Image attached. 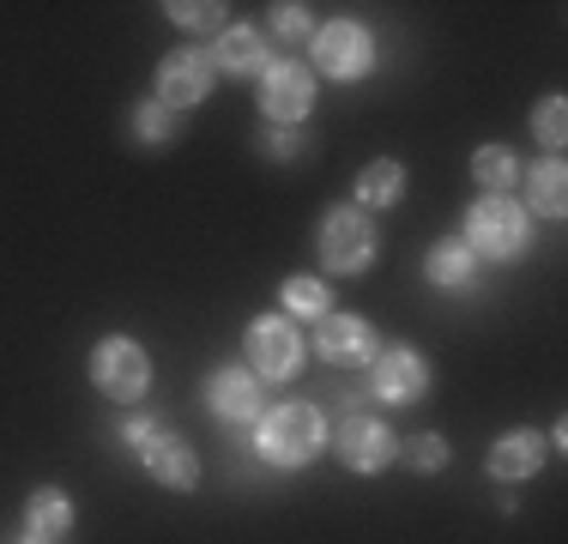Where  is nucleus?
Masks as SVG:
<instances>
[{"label": "nucleus", "instance_id": "f257e3e1", "mask_svg": "<svg viewBox=\"0 0 568 544\" xmlns=\"http://www.w3.org/2000/svg\"><path fill=\"white\" fill-rule=\"evenodd\" d=\"M261 460L266 466H308V460L327 447V424H321L315 405H273L261 412Z\"/></svg>", "mask_w": 568, "mask_h": 544}, {"label": "nucleus", "instance_id": "f03ea898", "mask_svg": "<svg viewBox=\"0 0 568 544\" xmlns=\"http://www.w3.org/2000/svg\"><path fill=\"white\" fill-rule=\"evenodd\" d=\"M526 236H532V224H526V212L514 206L503 194H484L478 206L466 212V249L471 254H490V261H514V254L526 249Z\"/></svg>", "mask_w": 568, "mask_h": 544}, {"label": "nucleus", "instance_id": "7ed1b4c3", "mask_svg": "<svg viewBox=\"0 0 568 544\" xmlns=\"http://www.w3.org/2000/svg\"><path fill=\"white\" fill-rule=\"evenodd\" d=\"M91 381H98L110 400H145V387H152V357H145V345H133V339H103L98 351H91Z\"/></svg>", "mask_w": 568, "mask_h": 544}, {"label": "nucleus", "instance_id": "20e7f679", "mask_svg": "<svg viewBox=\"0 0 568 544\" xmlns=\"http://www.w3.org/2000/svg\"><path fill=\"white\" fill-rule=\"evenodd\" d=\"M303 370V339L291 315H261L248 326V375L254 381H291Z\"/></svg>", "mask_w": 568, "mask_h": 544}, {"label": "nucleus", "instance_id": "39448f33", "mask_svg": "<svg viewBox=\"0 0 568 544\" xmlns=\"http://www.w3.org/2000/svg\"><path fill=\"white\" fill-rule=\"evenodd\" d=\"M315 249H321V261H327V272H363L375 261V224L363 212H327L321 218V236H315Z\"/></svg>", "mask_w": 568, "mask_h": 544}, {"label": "nucleus", "instance_id": "423d86ee", "mask_svg": "<svg viewBox=\"0 0 568 544\" xmlns=\"http://www.w3.org/2000/svg\"><path fill=\"white\" fill-rule=\"evenodd\" d=\"M261 109L273 115V128H296V121L315 109V79H308V67L266 61V73H261Z\"/></svg>", "mask_w": 568, "mask_h": 544}, {"label": "nucleus", "instance_id": "0eeeda50", "mask_svg": "<svg viewBox=\"0 0 568 544\" xmlns=\"http://www.w3.org/2000/svg\"><path fill=\"white\" fill-rule=\"evenodd\" d=\"M369 381H375V400H387V405H417V400L429 393V363L417 357L412 345H387V351H375Z\"/></svg>", "mask_w": 568, "mask_h": 544}, {"label": "nucleus", "instance_id": "6e6552de", "mask_svg": "<svg viewBox=\"0 0 568 544\" xmlns=\"http://www.w3.org/2000/svg\"><path fill=\"white\" fill-rule=\"evenodd\" d=\"M315 61H321V73L327 79H363L375 67V43H369V31L363 24H321L315 31Z\"/></svg>", "mask_w": 568, "mask_h": 544}, {"label": "nucleus", "instance_id": "1a4fd4ad", "mask_svg": "<svg viewBox=\"0 0 568 544\" xmlns=\"http://www.w3.org/2000/svg\"><path fill=\"white\" fill-rule=\"evenodd\" d=\"M206 91H212V54H200V49L164 54V67H158L164 109H194V103H206Z\"/></svg>", "mask_w": 568, "mask_h": 544}, {"label": "nucleus", "instance_id": "9d476101", "mask_svg": "<svg viewBox=\"0 0 568 544\" xmlns=\"http://www.w3.org/2000/svg\"><path fill=\"white\" fill-rule=\"evenodd\" d=\"M394 454H399V442L382 417H345L339 424V460L351 472H382Z\"/></svg>", "mask_w": 568, "mask_h": 544}, {"label": "nucleus", "instance_id": "9b49d317", "mask_svg": "<svg viewBox=\"0 0 568 544\" xmlns=\"http://www.w3.org/2000/svg\"><path fill=\"white\" fill-rule=\"evenodd\" d=\"M375 351H382V339H375L369 321H357V315H321V357H327V363L357 370V363H375Z\"/></svg>", "mask_w": 568, "mask_h": 544}, {"label": "nucleus", "instance_id": "f8f14e48", "mask_svg": "<svg viewBox=\"0 0 568 544\" xmlns=\"http://www.w3.org/2000/svg\"><path fill=\"white\" fill-rule=\"evenodd\" d=\"M206 400L224 424H261V381L248 370H219L206 381Z\"/></svg>", "mask_w": 568, "mask_h": 544}, {"label": "nucleus", "instance_id": "ddd939ff", "mask_svg": "<svg viewBox=\"0 0 568 544\" xmlns=\"http://www.w3.org/2000/svg\"><path fill=\"white\" fill-rule=\"evenodd\" d=\"M545 466V442H538L532 430H508L503 442L490 447V472L503 484H520V478H532V472Z\"/></svg>", "mask_w": 568, "mask_h": 544}, {"label": "nucleus", "instance_id": "4468645a", "mask_svg": "<svg viewBox=\"0 0 568 544\" xmlns=\"http://www.w3.org/2000/svg\"><path fill=\"white\" fill-rule=\"evenodd\" d=\"M236 73V79H248V73H266V43H261V31H248V24H230V31L219 37V49H212V73Z\"/></svg>", "mask_w": 568, "mask_h": 544}, {"label": "nucleus", "instance_id": "2eb2a0df", "mask_svg": "<svg viewBox=\"0 0 568 544\" xmlns=\"http://www.w3.org/2000/svg\"><path fill=\"white\" fill-rule=\"evenodd\" d=\"M424 272H429V284H442V291H471V279H478V254H471L459 236L436 242L429 261H424Z\"/></svg>", "mask_w": 568, "mask_h": 544}, {"label": "nucleus", "instance_id": "dca6fc26", "mask_svg": "<svg viewBox=\"0 0 568 544\" xmlns=\"http://www.w3.org/2000/svg\"><path fill=\"white\" fill-rule=\"evenodd\" d=\"M399 194H405V163H399V158H375V163H363V175H357V200H363V206L387 212Z\"/></svg>", "mask_w": 568, "mask_h": 544}, {"label": "nucleus", "instance_id": "f3484780", "mask_svg": "<svg viewBox=\"0 0 568 544\" xmlns=\"http://www.w3.org/2000/svg\"><path fill=\"white\" fill-rule=\"evenodd\" d=\"M67 526H73V502H67L61 490H37V496L24 502V533H31V538L55 544Z\"/></svg>", "mask_w": 568, "mask_h": 544}, {"label": "nucleus", "instance_id": "a211bd4d", "mask_svg": "<svg viewBox=\"0 0 568 544\" xmlns=\"http://www.w3.org/2000/svg\"><path fill=\"white\" fill-rule=\"evenodd\" d=\"M145 466H152L164 484H175V490H187V484L200 478V460H194V447H187L182 435H164V442L145 454Z\"/></svg>", "mask_w": 568, "mask_h": 544}, {"label": "nucleus", "instance_id": "6ab92c4d", "mask_svg": "<svg viewBox=\"0 0 568 544\" xmlns=\"http://www.w3.org/2000/svg\"><path fill=\"white\" fill-rule=\"evenodd\" d=\"M471 175H478L490 194H503V188L520 182V158H514L508 145H478V152H471Z\"/></svg>", "mask_w": 568, "mask_h": 544}, {"label": "nucleus", "instance_id": "aec40b11", "mask_svg": "<svg viewBox=\"0 0 568 544\" xmlns=\"http://www.w3.org/2000/svg\"><path fill=\"white\" fill-rule=\"evenodd\" d=\"M278 303L291 309V315L321 321V315H327V284L308 279V272H296V279H284V284H278Z\"/></svg>", "mask_w": 568, "mask_h": 544}, {"label": "nucleus", "instance_id": "412c9836", "mask_svg": "<svg viewBox=\"0 0 568 544\" xmlns=\"http://www.w3.org/2000/svg\"><path fill=\"white\" fill-rule=\"evenodd\" d=\"M532 206L545 218H562V206H568V170H562V163L532 170Z\"/></svg>", "mask_w": 568, "mask_h": 544}, {"label": "nucleus", "instance_id": "4be33fe9", "mask_svg": "<svg viewBox=\"0 0 568 544\" xmlns=\"http://www.w3.org/2000/svg\"><path fill=\"white\" fill-rule=\"evenodd\" d=\"M133 133H140L145 145H164L170 133H175V115H170L164 103H140V109H133Z\"/></svg>", "mask_w": 568, "mask_h": 544}, {"label": "nucleus", "instance_id": "5701e85b", "mask_svg": "<svg viewBox=\"0 0 568 544\" xmlns=\"http://www.w3.org/2000/svg\"><path fill=\"white\" fill-rule=\"evenodd\" d=\"M164 12L182 24V31H212V24L224 19V7H212V0H200V7H194V0H175V7H164Z\"/></svg>", "mask_w": 568, "mask_h": 544}, {"label": "nucleus", "instance_id": "b1692460", "mask_svg": "<svg viewBox=\"0 0 568 544\" xmlns=\"http://www.w3.org/2000/svg\"><path fill=\"white\" fill-rule=\"evenodd\" d=\"M562 98H545V103H538V140H545L550 145V152H562V133H568V115H562Z\"/></svg>", "mask_w": 568, "mask_h": 544}, {"label": "nucleus", "instance_id": "393cba45", "mask_svg": "<svg viewBox=\"0 0 568 544\" xmlns=\"http://www.w3.org/2000/svg\"><path fill=\"white\" fill-rule=\"evenodd\" d=\"M412 466H417V472H442V466H448V442H442L436 430H424V435L412 442Z\"/></svg>", "mask_w": 568, "mask_h": 544}, {"label": "nucleus", "instance_id": "a878e982", "mask_svg": "<svg viewBox=\"0 0 568 544\" xmlns=\"http://www.w3.org/2000/svg\"><path fill=\"white\" fill-rule=\"evenodd\" d=\"M261 152L284 163V158H296V152H303V140H296V128H266V133H261Z\"/></svg>", "mask_w": 568, "mask_h": 544}, {"label": "nucleus", "instance_id": "bb28decb", "mask_svg": "<svg viewBox=\"0 0 568 544\" xmlns=\"http://www.w3.org/2000/svg\"><path fill=\"white\" fill-rule=\"evenodd\" d=\"M121 435H128V442H133V447H140V460H145V454H152V447H158V442H164V430H158V424H152V417H128V424H121Z\"/></svg>", "mask_w": 568, "mask_h": 544}, {"label": "nucleus", "instance_id": "cd10ccee", "mask_svg": "<svg viewBox=\"0 0 568 544\" xmlns=\"http://www.w3.org/2000/svg\"><path fill=\"white\" fill-rule=\"evenodd\" d=\"M273 31L291 37V43H296V37H308V7H273Z\"/></svg>", "mask_w": 568, "mask_h": 544}, {"label": "nucleus", "instance_id": "c85d7f7f", "mask_svg": "<svg viewBox=\"0 0 568 544\" xmlns=\"http://www.w3.org/2000/svg\"><path fill=\"white\" fill-rule=\"evenodd\" d=\"M7 544H49V538H31V533H24V538H7Z\"/></svg>", "mask_w": 568, "mask_h": 544}]
</instances>
